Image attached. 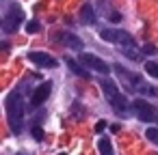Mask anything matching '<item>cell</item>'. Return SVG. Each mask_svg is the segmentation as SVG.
Returning <instances> with one entry per match:
<instances>
[{
  "label": "cell",
  "instance_id": "cell-1",
  "mask_svg": "<svg viewBox=\"0 0 158 155\" xmlns=\"http://www.w3.org/2000/svg\"><path fill=\"white\" fill-rule=\"evenodd\" d=\"M5 110H7V121L13 134H22L24 127V103H22V95L18 91H11L5 99Z\"/></svg>",
  "mask_w": 158,
  "mask_h": 155
},
{
  "label": "cell",
  "instance_id": "cell-2",
  "mask_svg": "<svg viewBox=\"0 0 158 155\" xmlns=\"http://www.w3.org/2000/svg\"><path fill=\"white\" fill-rule=\"evenodd\" d=\"M100 86H102V93H104L106 101L110 103V108L117 114H126L128 112V99L121 95V91L117 88V84L110 82V80H100Z\"/></svg>",
  "mask_w": 158,
  "mask_h": 155
},
{
  "label": "cell",
  "instance_id": "cell-3",
  "mask_svg": "<svg viewBox=\"0 0 158 155\" xmlns=\"http://www.w3.org/2000/svg\"><path fill=\"white\" fill-rule=\"evenodd\" d=\"M100 39L102 41H108V43H117L121 48H130V45H136L134 43V37L126 30H115V28H104L100 33Z\"/></svg>",
  "mask_w": 158,
  "mask_h": 155
},
{
  "label": "cell",
  "instance_id": "cell-4",
  "mask_svg": "<svg viewBox=\"0 0 158 155\" xmlns=\"http://www.w3.org/2000/svg\"><path fill=\"white\" fill-rule=\"evenodd\" d=\"M22 20H24L22 9H20L15 2L9 5V9H7V13H5V17H2V30H5L7 35H9V33H15V30L20 28Z\"/></svg>",
  "mask_w": 158,
  "mask_h": 155
},
{
  "label": "cell",
  "instance_id": "cell-5",
  "mask_svg": "<svg viewBox=\"0 0 158 155\" xmlns=\"http://www.w3.org/2000/svg\"><path fill=\"white\" fill-rule=\"evenodd\" d=\"M80 63H82L87 69L98 71V73H104V76L110 71V67L104 63V58H100V56H95V54H89V52H82V54H80Z\"/></svg>",
  "mask_w": 158,
  "mask_h": 155
},
{
  "label": "cell",
  "instance_id": "cell-6",
  "mask_svg": "<svg viewBox=\"0 0 158 155\" xmlns=\"http://www.w3.org/2000/svg\"><path fill=\"white\" fill-rule=\"evenodd\" d=\"M132 110L136 112L139 121H145V123H149V121L158 118V114H156L154 106H152V103H147L145 99H136V101L132 103Z\"/></svg>",
  "mask_w": 158,
  "mask_h": 155
},
{
  "label": "cell",
  "instance_id": "cell-7",
  "mask_svg": "<svg viewBox=\"0 0 158 155\" xmlns=\"http://www.w3.org/2000/svg\"><path fill=\"white\" fill-rule=\"evenodd\" d=\"M50 91H52V84H50V82H44L41 86H37V88H35V93L31 95V103H33V108H39V106L48 99Z\"/></svg>",
  "mask_w": 158,
  "mask_h": 155
},
{
  "label": "cell",
  "instance_id": "cell-8",
  "mask_svg": "<svg viewBox=\"0 0 158 155\" xmlns=\"http://www.w3.org/2000/svg\"><path fill=\"white\" fill-rule=\"evenodd\" d=\"M28 60H33L39 67H56V58H52L46 52H31L28 54Z\"/></svg>",
  "mask_w": 158,
  "mask_h": 155
},
{
  "label": "cell",
  "instance_id": "cell-9",
  "mask_svg": "<svg viewBox=\"0 0 158 155\" xmlns=\"http://www.w3.org/2000/svg\"><path fill=\"white\" fill-rule=\"evenodd\" d=\"M56 41H61L63 45H67V48H72V50H82L85 45H82V41L76 37V35H72V33H59L56 35Z\"/></svg>",
  "mask_w": 158,
  "mask_h": 155
},
{
  "label": "cell",
  "instance_id": "cell-10",
  "mask_svg": "<svg viewBox=\"0 0 158 155\" xmlns=\"http://www.w3.org/2000/svg\"><path fill=\"white\" fill-rule=\"evenodd\" d=\"M80 22L82 24H95V13H93V7L89 5V2H85L82 7H80Z\"/></svg>",
  "mask_w": 158,
  "mask_h": 155
},
{
  "label": "cell",
  "instance_id": "cell-11",
  "mask_svg": "<svg viewBox=\"0 0 158 155\" xmlns=\"http://www.w3.org/2000/svg\"><path fill=\"white\" fill-rule=\"evenodd\" d=\"M65 63H67V67L72 69V73H76V76H80V78H89V73H87V71H85V69H82V67L74 60V58L65 56Z\"/></svg>",
  "mask_w": 158,
  "mask_h": 155
},
{
  "label": "cell",
  "instance_id": "cell-12",
  "mask_svg": "<svg viewBox=\"0 0 158 155\" xmlns=\"http://www.w3.org/2000/svg\"><path fill=\"white\" fill-rule=\"evenodd\" d=\"M136 91H139L141 95H147V97H158V88L152 86V84H145V82H141V84L136 86Z\"/></svg>",
  "mask_w": 158,
  "mask_h": 155
},
{
  "label": "cell",
  "instance_id": "cell-13",
  "mask_svg": "<svg viewBox=\"0 0 158 155\" xmlns=\"http://www.w3.org/2000/svg\"><path fill=\"white\" fill-rule=\"evenodd\" d=\"M98 149H100V155H113V144L108 138H100L98 140Z\"/></svg>",
  "mask_w": 158,
  "mask_h": 155
},
{
  "label": "cell",
  "instance_id": "cell-14",
  "mask_svg": "<svg viewBox=\"0 0 158 155\" xmlns=\"http://www.w3.org/2000/svg\"><path fill=\"white\" fill-rule=\"evenodd\" d=\"M123 56H128L130 60H139L141 58V52H136V45H130V48H121Z\"/></svg>",
  "mask_w": 158,
  "mask_h": 155
},
{
  "label": "cell",
  "instance_id": "cell-15",
  "mask_svg": "<svg viewBox=\"0 0 158 155\" xmlns=\"http://www.w3.org/2000/svg\"><path fill=\"white\" fill-rule=\"evenodd\" d=\"M145 71H147L152 78H158V63H154V60H147V63H145Z\"/></svg>",
  "mask_w": 158,
  "mask_h": 155
},
{
  "label": "cell",
  "instance_id": "cell-16",
  "mask_svg": "<svg viewBox=\"0 0 158 155\" xmlns=\"http://www.w3.org/2000/svg\"><path fill=\"white\" fill-rule=\"evenodd\" d=\"M145 136H147V140H149V142L158 144V129H156V127H149V129L145 131Z\"/></svg>",
  "mask_w": 158,
  "mask_h": 155
},
{
  "label": "cell",
  "instance_id": "cell-17",
  "mask_svg": "<svg viewBox=\"0 0 158 155\" xmlns=\"http://www.w3.org/2000/svg\"><path fill=\"white\" fill-rule=\"evenodd\" d=\"M39 28H41V26H39V22H37V20H33V22H28V24H26V33H31V35H33V33H37Z\"/></svg>",
  "mask_w": 158,
  "mask_h": 155
},
{
  "label": "cell",
  "instance_id": "cell-18",
  "mask_svg": "<svg viewBox=\"0 0 158 155\" xmlns=\"http://www.w3.org/2000/svg\"><path fill=\"white\" fill-rule=\"evenodd\" d=\"M33 138L35 140H44V129L39 125H33Z\"/></svg>",
  "mask_w": 158,
  "mask_h": 155
},
{
  "label": "cell",
  "instance_id": "cell-19",
  "mask_svg": "<svg viewBox=\"0 0 158 155\" xmlns=\"http://www.w3.org/2000/svg\"><path fill=\"white\" fill-rule=\"evenodd\" d=\"M143 54H147V56H152V54H156V45H152V43H147V45H143Z\"/></svg>",
  "mask_w": 158,
  "mask_h": 155
},
{
  "label": "cell",
  "instance_id": "cell-20",
  "mask_svg": "<svg viewBox=\"0 0 158 155\" xmlns=\"http://www.w3.org/2000/svg\"><path fill=\"white\" fill-rule=\"evenodd\" d=\"M104 129H106V121H98V123H95V131H98V134H102Z\"/></svg>",
  "mask_w": 158,
  "mask_h": 155
},
{
  "label": "cell",
  "instance_id": "cell-21",
  "mask_svg": "<svg viewBox=\"0 0 158 155\" xmlns=\"http://www.w3.org/2000/svg\"><path fill=\"white\" fill-rule=\"evenodd\" d=\"M110 22H121V15L117 13V11H110V17H108Z\"/></svg>",
  "mask_w": 158,
  "mask_h": 155
},
{
  "label": "cell",
  "instance_id": "cell-22",
  "mask_svg": "<svg viewBox=\"0 0 158 155\" xmlns=\"http://www.w3.org/2000/svg\"><path fill=\"white\" fill-rule=\"evenodd\" d=\"M18 155H26V153H18Z\"/></svg>",
  "mask_w": 158,
  "mask_h": 155
},
{
  "label": "cell",
  "instance_id": "cell-23",
  "mask_svg": "<svg viewBox=\"0 0 158 155\" xmlns=\"http://www.w3.org/2000/svg\"><path fill=\"white\" fill-rule=\"evenodd\" d=\"M59 155H65V153H59Z\"/></svg>",
  "mask_w": 158,
  "mask_h": 155
},
{
  "label": "cell",
  "instance_id": "cell-24",
  "mask_svg": "<svg viewBox=\"0 0 158 155\" xmlns=\"http://www.w3.org/2000/svg\"><path fill=\"white\" fill-rule=\"evenodd\" d=\"M156 121H158V118H156Z\"/></svg>",
  "mask_w": 158,
  "mask_h": 155
}]
</instances>
